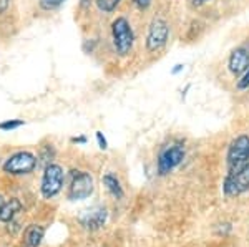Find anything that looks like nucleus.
<instances>
[{
	"label": "nucleus",
	"instance_id": "nucleus-1",
	"mask_svg": "<svg viewBox=\"0 0 249 247\" xmlns=\"http://www.w3.org/2000/svg\"><path fill=\"white\" fill-rule=\"evenodd\" d=\"M111 37H113L115 50L118 51L122 57L128 55L133 49L135 43V33L131 29L130 22L124 17H116L111 23Z\"/></svg>",
	"mask_w": 249,
	"mask_h": 247
},
{
	"label": "nucleus",
	"instance_id": "nucleus-2",
	"mask_svg": "<svg viewBox=\"0 0 249 247\" xmlns=\"http://www.w3.org/2000/svg\"><path fill=\"white\" fill-rule=\"evenodd\" d=\"M249 189V163L239 168L230 169L224 179V193L226 196H238Z\"/></svg>",
	"mask_w": 249,
	"mask_h": 247
},
{
	"label": "nucleus",
	"instance_id": "nucleus-3",
	"mask_svg": "<svg viewBox=\"0 0 249 247\" xmlns=\"http://www.w3.org/2000/svg\"><path fill=\"white\" fill-rule=\"evenodd\" d=\"M93 193V178L87 171H73L71 174V182L68 188V199L78 201V199H87Z\"/></svg>",
	"mask_w": 249,
	"mask_h": 247
},
{
	"label": "nucleus",
	"instance_id": "nucleus-4",
	"mask_svg": "<svg viewBox=\"0 0 249 247\" xmlns=\"http://www.w3.org/2000/svg\"><path fill=\"white\" fill-rule=\"evenodd\" d=\"M168 37H170V27L168 23L161 18H155L150 25V30H148L146 35V50L155 53V51H160L166 45Z\"/></svg>",
	"mask_w": 249,
	"mask_h": 247
},
{
	"label": "nucleus",
	"instance_id": "nucleus-5",
	"mask_svg": "<svg viewBox=\"0 0 249 247\" xmlns=\"http://www.w3.org/2000/svg\"><path fill=\"white\" fill-rule=\"evenodd\" d=\"M37 166V158L29 151H20L10 156L3 165V171L9 174H29Z\"/></svg>",
	"mask_w": 249,
	"mask_h": 247
},
{
	"label": "nucleus",
	"instance_id": "nucleus-6",
	"mask_svg": "<svg viewBox=\"0 0 249 247\" xmlns=\"http://www.w3.org/2000/svg\"><path fill=\"white\" fill-rule=\"evenodd\" d=\"M63 184V169L58 165H48L42 178V194L50 199L60 193Z\"/></svg>",
	"mask_w": 249,
	"mask_h": 247
},
{
	"label": "nucleus",
	"instance_id": "nucleus-7",
	"mask_svg": "<svg viewBox=\"0 0 249 247\" xmlns=\"http://www.w3.org/2000/svg\"><path fill=\"white\" fill-rule=\"evenodd\" d=\"M184 158V148L181 145H170L166 146L158 158V173L160 174H168L171 173Z\"/></svg>",
	"mask_w": 249,
	"mask_h": 247
},
{
	"label": "nucleus",
	"instance_id": "nucleus-8",
	"mask_svg": "<svg viewBox=\"0 0 249 247\" xmlns=\"http://www.w3.org/2000/svg\"><path fill=\"white\" fill-rule=\"evenodd\" d=\"M246 163H249V136L243 134L236 138L228 149V166L230 169H234Z\"/></svg>",
	"mask_w": 249,
	"mask_h": 247
},
{
	"label": "nucleus",
	"instance_id": "nucleus-9",
	"mask_svg": "<svg viewBox=\"0 0 249 247\" xmlns=\"http://www.w3.org/2000/svg\"><path fill=\"white\" fill-rule=\"evenodd\" d=\"M108 213L105 208H91L83 211L78 216V222L88 231H96L100 228H103L107 222Z\"/></svg>",
	"mask_w": 249,
	"mask_h": 247
},
{
	"label": "nucleus",
	"instance_id": "nucleus-10",
	"mask_svg": "<svg viewBox=\"0 0 249 247\" xmlns=\"http://www.w3.org/2000/svg\"><path fill=\"white\" fill-rule=\"evenodd\" d=\"M228 68L232 75H243L244 71L249 68V53L246 49L239 47V49L232 50V53L230 55V60H228Z\"/></svg>",
	"mask_w": 249,
	"mask_h": 247
},
{
	"label": "nucleus",
	"instance_id": "nucleus-11",
	"mask_svg": "<svg viewBox=\"0 0 249 247\" xmlns=\"http://www.w3.org/2000/svg\"><path fill=\"white\" fill-rule=\"evenodd\" d=\"M43 234H45V229H43L42 226L34 224V226H30V228H27L25 234H23V246L38 247L43 239Z\"/></svg>",
	"mask_w": 249,
	"mask_h": 247
},
{
	"label": "nucleus",
	"instance_id": "nucleus-12",
	"mask_svg": "<svg viewBox=\"0 0 249 247\" xmlns=\"http://www.w3.org/2000/svg\"><path fill=\"white\" fill-rule=\"evenodd\" d=\"M22 209V202L18 201V199H10L9 202H5L3 204V208H2V213H0V221H3V222H9L14 219L15 214L18 213V211Z\"/></svg>",
	"mask_w": 249,
	"mask_h": 247
},
{
	"label": "nucleus",
	"instance_id": "nucleus-13",
	"mask_svg": "<svg viewBox=\"0 0 249 247\" xmlns=\"http://www.w3.org/2000/svg\"><path fill=\"white\" fill-rule=\"evenodd\" d=\"M103 184L107 186V189L110 191L111 196H115L116 199L123 198L122 184H120V181L116 179V176H113V174H105V176H103Z\"/></svg>",
	"mask_w": 249,
	"mask_h": 247
},
{
	"label": "nucleus",
	"instance_id": "nucleus-14",
	"mask_svg": "<svg viewBox=\"0 0 249 247\" xmlns=\"http://www.w3.org/2000/svg\"><path fill=\"white\" fill-rule=\"evenodd\" d=\"M120 2H122V0H96V5H98V9L102 10L103 14H111V12L120 5Z\"/></svg>",
	"mask_w": 249,
	"mask_h": 247
},
{
	"label": "nucleus",
	"instance_id": "nucleus-15",
	"mask_svg": "<svg viewBox=\"0 0 249 247\" xmlns=\"http://www.w3.org/2000/svg\"><path fill=\"white\" fill-rule=\"evenodd\" d=\"M20 126H23V119H9V121L0 123V130L2 131H10V130H17Z\"/></svg>",
	"mask_w": 249,
	"mask_h": 247
},
{
	"label": "nucleus",
	"instance_id": "nucleus-16",
	"mask_svg": "<svg viewBox=\"0 0 249 247\" xmlns=\"http://www.w3.org/2000/svg\"><path fill=\"white\" fill-rule=\"evenodd\" d=\"M65 0H40V7L43 10H55L58 9Z\"/></svg>",
	"mask_w": 249,
	"mask_h": 247
},
{
	"label": "nucleus",
	"instance_id": "nucleus-17",
	"mask_svg": "<svg viewBox=\"0 0 249 247\" xmlns=\"http://www.w3.org/2000/svg\"><path fill=\"white\" fill-rule=\"evenodd\" d=\"M238 88L239 90H248L249 88V68L244 71V75L241 77V80L238 82Z\"/></svg>",
	"mask_w": 249,
	"mask_h": 247
},
{
	"label": "nucleus",
	"instance_id": "nucleus-18",
	"mask_svg": "<svg viewBox=\"0 0 249 247\" xmlns=\"http://www.w3.org/2000/svg\"><path fill=\"white\" fill-rule=\"evenodd\" d=\"M133 2H135V5L140 7L142 10H146L148 7L151 5V2H153V0H133Z\"/></svg>",
	"mask_w": 249,
	"mask_h": 247
},
{
	"label": "nucleus",
	"instance_id": "nucleus-19",
	"mask_svg": "<svg viewBox=\"0 0 249 247\" xmlns=\"http://www.w3.org/2000/svg\"><path fill=\"white\" fill-rule=\"evenodd\" d=\"M96 139H98L100 148H102V149H107V148H108V146H107V139H105V136H103L102 133H100V131L96 133Z\"/></svg>",
	"mask_w": 249,
	"mask_h": 247
},
{
	"label": "nucleus",
	"instance_id": "nucleus-20",
	"mask_svg": "<svg viewBox=\"0 0 249 247\" xmlns=\"http://www.w3.org/2000/svg\"><path fill=\"white\" fill-rule=\"evenodd\" d=\"M7 7H9V0H0V14L7 10Z\"/></svg>",
	"mask_w": 249,
	"mask_h": 247
},
{
	"label": "nucleus",
	"instance_id": "nucleus-21",
	"mask_svg": "<svg viewBox=\"0 0 249 247\" xmlns=\"http://www.w3.org/2000/svg\"><path fill=\"white\" fill-rule=\"evenodd\" d=\"M71 141H73V143H87V138L85 136H78V138H73Z\"/></svg>",
	"mask_w": 249,
	"mask_h": 247
},
{
	"label": "nucleus",
	"instance_id": "nucleus-22",
	"mask_svg": "<svg viewBox=\"0 0 249 247\" xmlns=\"http://www.w3.org/2000/svg\"><path fill=\"white\" fill-rule=\"evenodd\" d=\"M193 3H195V5H203V3H206L208 0H191Z\"/></svg>",
	"mask_w": 249,
	"mask_h": 247
},
{
	"label": "nucleus",
	"instance_id": "nucleus-23",
	"mask_svg": "<svg viewBox=\"0 0 249 247\" xmlns=\"http://www.w3.org/2000/svg\"><path fill=\"white\" fill-rule=\"evenodd\" d=\"M183 70V65H176V68L173 70V75H176V73H179V71Z\"/></svg>",
	"mask_w": 249,
	"mask_h": 247
},
{
	"label": "nucleus",
	"instance_id": "nucleus-24",
	"mask_svg": "<svg viewBox=\"0 0 249 247\" xmlns=\"http://www.w3.org/2000/svg\"><path fill=\"white\" fill-rule=\"evenodd\" d=\"M3 204H5V201H3V198L0 196V213H2V208H3Z\"/></svg>",
	"mask_w": 249,
	"mask_h": 247
}]
</instances>
